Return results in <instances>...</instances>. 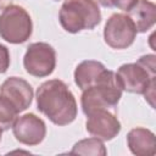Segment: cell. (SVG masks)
<instances>
[{"label":"cell","instance_id":"6da1fadb","mask_svg":"<svg viewBox=\"0 0 156 156\" xmlns=\"http://www.w3.org/2000/svg\"><path fill=\"white\" fill-rule=\"evenodd\" d=\"M37 108L56 126H67L77 117V101L67 84L50 79L37 90Z\"/></svg>","mask_w":156,"mask_h":156},{"label":"cell","instance_id":"7a4b0ae2","mask_svg":"<svg viewBox=\"0 0 156 156\" xmlns=\"http://www.w3.org/2000/svg\"><path fill=\"white\" fill-rule=\"evenodd\" d=\"M156 56L154 54L141 56L134 63H124L117 71V78L123 90L133 94H143L154 107Z\"/></svg>","mask_w":156,"mask_h":156},{"label":"cell","instance_id":"3957f363","mask_svg":"<svg viewBox=\"0 0 156 156\" xmlns=\"http://www.w3.org/2000/svg\"><path fill=\"white\" fill-rule=\"evenodd\" d=\"M80 105L84 115H89L96 110L115 108L122 96V87L117 74L113 71L105 69L96 84L82 90Z\"/></svg>","mask_w":156,"mask_h":156},{"label":"cell","instance_id":"277c9868","mask_svg":"<svg viewBox=\"0 0 156 156\" xmlns=\"http://www.w3.org/2000/svg\"><path fill=\"white\" fill-rule=\"evenodd\" d=\"M58 20L66 32L76 34L94 29L101 22V12L95 0H65Z\"/></svg>","mask_w":156,"mask_h":156},{"label":"cell","instance_id":"5b68a950","mask_svg":"<svg viewBox=\"0 0 156 156\" xmlns=\"http://www.w3.org/2000/svg\"><path fill=\"white\" fill-rule=\"evenodd\" d=\"M33 32L29 13L20 5H9L0 15V37L10 44L27 41Z\"/></svg>","mask_w":156,"mask_h":156},{"label":"cell","instance_id":"8992f818","mask_svg":"<svg viewBox=\"0 0 156 156\" xmlns=\"http://www.w3.org/2000/svg\"><path fill=\"white\" fill-rule=\"evenodd\" d=\"M136 28L128 15L113 13L108 17L104 27L105 43L117 50L129 48L136 38Z\"/></svg>","mask_w":156,"mask_h":156},{"label":"cell","instance_id":"52a82bcc","mask_svg":"<svg viewBox=\"0 0 156 156\" xmlns=\"http://www.w3.org/2000/svg\"><path fill=\"white\" fill-rule=\"evenodd\" d=\"M23 66L27 73L33 77H48L56 67V51L48 43H33L27 48Z\"/></svg>","mask_w":156,"mask_h":156},{"label":"cell","instance_id":"ba28073f","mask_svg":"<svg viewBox=\"0 0 156 156\" xmlns=\"http://www.w3.org/2000/svg\"><path fill=\"white\" fill-rule=\"evenodd\" d=\"M12 132L16 140L21 144L34 146L44 140L46 135V126L45 122L34 113H26L15 121Z\"/></svg>","mask_w":156,"mask_h":156},{"label":"cell","instance_id":"9c48e42d","mask_svg":"<svg viewBox=\"0 0 156 156\" xmlns=\"http://www.w3.org/2000/svg\"><path fill=\"white\" fill-rule=\"evenodd\" d=\"M87 132L90 135L101 139L102 141L112 140L121 132V123L118 118L106 108L96 110L87 115Z\"/></svg>","mask_w":156,"mask_h":156},{"label":"cell","instance_id":"30bf717a","mask_svg":"<svg viewBox=\"0 0 156 156\" xmlns=\"http://www.w3.org/2000/svg\"><path fill=\"white\" fill-rule=\"evenodd\" d=\"M0 96L5 98L20 113L30 106L33 88L23 78L9 77L0 87Z\"/></svg>","mask_w":156,"mask_h":156},{"label":"cell","instance_id":"8fae6325","mask_svg":"<svg viewBox=\"0 0 156 156\" xmlns=\"http://www.w3.org/2000/svg\"><path fill=\"white\" fill-rule=\"evenodd\" d=\"M127 144L132 154L136 156H149L155 154L156 139L150 129L143 127L133 128L127 135Z\"/></svg>","mask_w":156,"mask_h":156},{"label":"cell","instance_id":"7c38bea8","mask_svg":"<svg viewBox=\"0 0 156 156\" xmlns=\"http://www.w3.org/2000/svg\"><path fill=\"white\" fill-rule=\"evenodd\" d=\"M128 16L135 24L136 32L145 33L151 29L156 22V5L149 0H138L128 11Z\"/></svg>","mask_w":156,"mask_h":156},{"label":"cell","instance_id":"4fadbf2b","mask_svg":"<svg viewBox=\"0 0 156 156\" xmlns=\"http://www.w3.org/2000/svg\"><path fill=\"white\" fill-rule=\"evenodd\" d=\"M106 67L99 61H94V60L82 61L74 69V83L80 90L90 88L98 83Z\"/></svg>","mask_w":156,"mask_h":156},{"label":"cell","instance_id":"5bb4252c","mask_svg":"<svg viewBox=\"0 0 156 156\" xmlns=\"http://www.w3.org/2000/svg\"><path fill=\"white\" fill-rule=\"evenodd\" d=\"M71 154L76 155H93V156H105L107 154L104 141L96 136L82 139L76 143L71 150Z\"/></svg>","mask_w":156,"mask_h":156},{"label":"cell","instance_id":"9a60e30c","mask_svg":"<svg viewBox=\"0 0 156 156\" xmlns=\"http://www.w3.org/2000/svg\"><path fill=\"white\" fill-rule=\"evenodd\" d=\"M17 110L2 96H0V129L9 130L17 119Z\"/></svg>","mask_w":156,"mask_h":156},{"label":"cell","instance_id":"2e32d148","mask_svg":"<svg viewBox=\"0 0 156 156\" xmlns=\"http://www.w3.org/2000/svg\"><path fill=\"white\" fill-rule=\"evenodd\" d=\"M10 67V52L9 49L0 44V73H5Z\"/></svg>","mask_w":156,"mask_h":156},{"label":"cell","instance_id":"e0dca14e","mask_svg":"<svg viewBox=\"0 0 156 156\" xmlns=\"http://www.w3.org/2000/svg\"><path fill=\"white\" fill-rule=\"evenodd\" d=\"M136 2H138V0H110L111 7H117L126 12H128Z\"/></svg>","mask_w":156,"mask_h":156},{"label":"cell","instance_id":"ac0fdd59","mask_svg":"<svg viewBox=\"0 0 156 156\" xmlns=\"http://www.w3.org/2000/svg\"><path fill=\"white\" fill-rule=\"evenodd\" d=\"M12 0H0V10H4L5 7H7L9 5H11Z\"/></svg>","mask_w":156,"mask_h":156},{"label":"cell","instance_id":"d6986e66","mask_svg":"<svg viewBox=\"0 0 156 156\" xmlns=\"http://www.w3.org/2000/svg\"><path fill=\"white\" fill-rule=\"evenodd\" d=\"M98 2L104 6V7H111V4H110V0H98Z\"/></svg>","mask_w":156,"mask_h":156},{"label":"cell","instance_id":"ffe728a7","mask_svg":"<svg viewBox=\"0 0 156 156\" xmlns=\"http://www.w3.org/2000/svg\"><path fill=\"white\" fill-rule=\"evenodd\" d=\"M1 133H2V130L0 129V140H1Z\"/></svg>","mask_w":156,"mask_h":156},{"label":"cell","instance_id":"44dd1931","mask_svg":"<svg viewBox=\"0 0 156 156\" xmlns=\"http://www.w3.org/2000/svg\"><path fill=\"white\" fill-rule=\"evenodd\" d=\"M55 1H58V0H55Z\"/></svg>","mask_w":156,"mask_h":156}]
</instances>
